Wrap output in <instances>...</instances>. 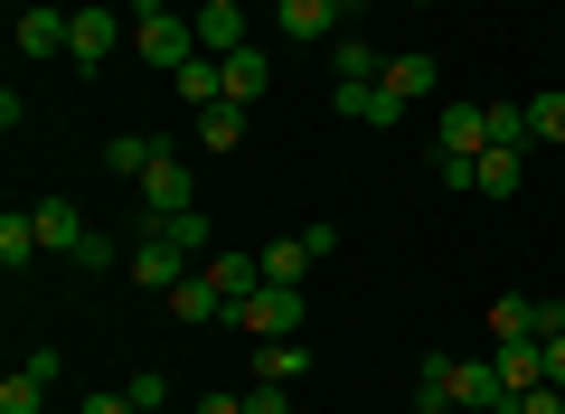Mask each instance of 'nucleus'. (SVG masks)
Masks as SVG:
<instances>
[{
	"instance_id": "1",
	"label": "nucleus",
	"mask_w": 565,
	"mask_h": 414,
	"mask_svg": "<svg viewBox=\"0 0 565 414\" xmlns=\"http://www.w3.org/2000/svg\"><path fill=\"white\" fill-rule=\"evenodd\" d=\"M132 57H151L161 76H180L189 57H207V47H199V20H180L170 0H132Z\"/></svg>"
},
{
	"instance_id": "2",
	"label": "nucleus",
	"mask_w": 565,
	"mask_h": 414,
	"mask_svg": "<svg viewBox=\"0 0 565 414\" xmlns=\"http://www.w3.org/2000/svg\"><path fill=\"white\" fill-rule=\"evenodd\" d=\"M302 311H311L302 283H255L245 301H226V320H236L245 339H302Z\"/></svg>"
},
{
	"instance_id": "3",
	"label": "nucleus",
	"mask_w": 565,
	"mask_h": 414,
	"mask_svg": "<svg viewBox=\"0 0 565 414\" xmlns=\"http://www.w3.org/2000/svg\"><path fill=\"white\" fill-rule=\"evenodd\" d=\"M180 208H199V170H189L180 151H151V170H141V226H161V217H180Z\"/></svg>"
},
{
	"instance_id": "4",
	"label": "nucleus",
	"mask_w": 565,
	"mask_h": 414,
	"mask_svg": "<svg viewBox=\"0 0 565 414\" xmlns=\"http://www.w3.org/2000/svg\"><path fill=\"white\" fill-rule=\"evenodd\" d=\"M122 274H132V283H151V293H180V283L199 274V264H189L170 236H151V226H141V236H132V255H122Z\"/></svg>"
},
{
	"instance_id": "5",
	"label": "nucleus",
	"mask_w": 565,
	"mask_h": 414,
	"mask_svg": "<svg viewBox=\"0 0 565 414\" xmlns=\"http://www.w3.org/2000/svg\"><path fill=\"white\" fill-rule=\"evenodd\" d=\"M349 10H359V0H274L282 39H302V47H330L349 29Z\"/></svg>"
},
{
	"instance_id": "6",
	"label": "nucleus",
	"mask_w": 565,
	"mask_h": 414,
	"mask_svg": "<svg viewBox=\"0 0 565 414\" xmlns=\"http://www.w3.org/2000/svg\"><path fill=\"white\" fill-rule=\"evenodd\" d=\"M29 217H39V255H66V264H76L85 245H95V226H85V208H76V198H39Z\"/></svg>"
},
{
	"instance_id": "7",
	"label": "nucleus",
	"mask_w": 565,
	"mask_h": 414,
	"mask_svg": "<svg viewBox=\"0 0 565 414\" xmlns=\"http://www.w3.org/2000/svg\"><path fill=\"white\" fill-rule=\"evenodd\" d=\"M122 39H132V10H104V0H95V10H76V39H66V57H76V66H104Z\"/></svg>"
},
{
	"instance_id": "8",
	"label": "nucleus",
	"mask_w": 565,
	"mask_h": 414,
	"mask_svg": "<svg viewBox=\"0 0 565 414\" xmlns=\"http://www.w3.org/2000/svg\"><path fill=\"white\" fill-rule=\"evenodd\" d=\"M377 85H386L396 104H434V95H444V57H415V47H396Z\"/></svg>"
},
{
	"instance_id": "9",
	"label": "nucleus",
	"mask_w": 565,
	"mask_h": 414,
	"mask_svg": "<svg viewBox=\"0 0 565 414\" xmlns=\"http://www.w3.org/2000/svg\"><path fill=\"white\" fill-rule=\"evenodd\" d=\"M452 405H471V414H509L519 395L500 386V368H490V358H452Z\"/></svg>"
},
{
	"instance_id": "10",
	"label": "nucleus",
	"mask_w": 565,
	"mask_h": 414,
	"mask_svg": "<svg viewBox=\"0 0 565 414\" xmlns=\"http://www.w3.org/2000/svg\"><path fill=\"white\" fill-rule=\"evenodd\" d=\"M189 20H199V47H207V57H236V47H255V39H245V0H199Z\"/></svg>"
},
{
	"instance_id": "11",
	"label": "nucleus",
	"mask_w": 565,
	"mask_h": 414,
	"mask_svg": "<svg viewBox=\"0 0 565 414\" xmlns=\"http://www.w3.org/2000/svg\"><path fill=\"white\" fill-rule=\"evenodd\" d=\"M330 104H340L349 123H377V132H405V114H415V104H396L386 85H330Z\"/></svg>"
},
{
	"instance_id": "12",
	"label": "nucleus",
	"mask_w": 565,
	"mask_h": 414,
	"mask_svg": "<svg viewBox=\"0 0 565 414\" xmlns=\"http://www.w3.org/2000/svg\"><path fill=\"white\" fill-rule=\"evenodd\" d=\"M321 57H330V85H377V76H386V57L359 39V29H340V39H330Z\"/></svg>"
},
{
	"instance_id": "13",
	"label": "nucleus",
	"mask_w": 565,
	"mask_h": 414,
	"mask_svg": "<svg viewBox=\"0 0 565 414\" xmlns=\"http://www.w3.org/2000/svg\"><path fill=\"white\" fill-rule=\"evenodd\" d=\"M490 368H500V386H509V395L546 386V339H500V349H490Z\"/></svg>"
},
{
	"instance_id": "14",
	"label": "nucleus",
	"mask_w": 565,
	"mask_h": 414,
	"mask_svg": "<svg viewBox=\"0 0 565 414\" xmlns=\"http://www.w3.org/2000/svg\"><path fill=\"white\" fill-rule=\"evenodd\" d=\"M527 151H471V198H519Z\"/></svg>"
},
{
	"instance_id": "15",
	"label": "nucleus",
	"mask_w": 565,
	"mask_h": 414,
	"mask_svg": "<svg viewBox=\"0 0 565 414\" xmlns=\"http://www.w3.org/2000/svg\"><path fill=\"white\" fill-rule=\"evenodd\" d=\"M66 39H76V10H20V47L29 57H66Z\"/></svg>"
},
{
	"instance_id": "16",
	"label": "nucleus",
	"mask_w": 565,
	"mask_h": 414,
	"mask_svg": "<svg viewBox=\"0 0 565 414\" xmlns=\"http://www.w3.org/2000/svg\"><path fill=\"white\" fill-rule=\"evenodd\" d=\"M434 151H490V114H481V104H444V123H434Z\"/></svg>"
},
{
	"instance_id": "17",
	"label": "nucleus",
	"mask_w": 565,
	"mask_h": 414,
	"mask_svg": "<svg viewBox=\"0 0 565 414\" xmlns=\"http://www.w3.org/2000/svg\"><path fill=\"white\" fill-rule=\"evenodd\" d=\"M199 274H207V283H217V293H226V301H245V293H255V283H264V255H236V245H217V255H207V264H199Z\"/></svg>"
},
{
	"instance_id": "18",
	"label": "nucleus",
	"mask_w": 565,
	"mask_h": 414,
	"mask_svg": "<svg viewBox=\"0 0 565 414\" xmlns=\"http://www.w3.org/2000/svg\"><path fill=\"white\" fill-rule=\"evenodd\" d=\"M151 236H170L189 264H207V255H217V226H207V208H180V217H161Z\"/></svg>"
},
{
	"instance_id": "19",
	"label": "nucleus",
	"mask_w": 565,
	"mask_h": 414,
	"mask_svg": "<svg viewBox=\"0 0 565 414\" xmlns=\"http://www.w3.org/2000/svg\"><path fill=\"white\" fill-rule=\"evenodd\" d=\"M170 320H189V330H207V320H226V293L207 274H189L180 293H170Z\"/></svg>"
},
{
	"instance_id": "20",
	"label": "nucleus",
	"mask_w": 565,
	"mask_h": 414,
	"mask_svg": "<svg viewBox=\"0 0 565 414\" xmlns=\"http://www.w3.org/2000/svg\"><path fill=\"white\" fill-rule=\"evenodd\" d=\"M170 85H180V104H189V114H207V104H226V66H217V57H189V66H180Z\"/></svg>"
},
{
	"instance_id": "21",
	"label": "nucleus",
	"mask_w": 565,
	"mask_h": 414,
	"mask_svg": "<svg viewBox=\"0 0 565 414\" xmlns=\"http://www.w3.org/2000/svg\"><path fill=\"white\" fill-rule=\"evenodd\" d=\"M151 151H161L151 132H104V170H114V179H132V189H141V170H151Z\"/></svg>"
},
{
	"instance_id": "22",
	"label": "nucleus",
	"mask_w": 565,
	"mask_h": 414,
	"mask_svg": "<svg viewBox=\"0 0 565 414\" xmlns=\"http://www.w3.org/2000/svg\"><path fill=\"white\" fill-rule=\"evenodd\" d=\"M226 66V104H255L264 85H274V57H255V47H236V57H217Z\"/></svg>"
},
{
	"instance_id": "23",
	"label": "nucleus",
	"mask_w": 565,
	"mask_h": 414,
	"mask_svg": "<svg viewBox=\"0 0 565 414\" xmlns=\"http://www.w3.org/2000/svg\"><path fill=\"white\" fill-rule=\"evenodd\" d=\"M415 414H452V358H415Z\"/></svg>"
},
{
	"instance_id": "24",
	"label": "nucleus",
	"mask_w": 565,
	"mask_h": 414,
	"mask_svg": "<svg viewBox=\"0 0 565 414\" xmlns=\"http://www.w3.org/2000/svg\"><path fill=\"white\" fill-rule=\"evenodd\" d=\"M302 368H311V349H302V339H255V376H274V386H292Z\"/></svg>"
},
{
	"instance_id": "25",
	"label": "nucleus",
	"mask_w": 565,
	"mask_h": 414,
	"mask_svg": "<svg viewBox=\"0 0 565 414\" xmlns=\"http://www.w3.org/2000/svg\"><path fill=\"white\" fill-rule=\"evenodd\" d=\"M311 264H321V255H311L302 236H274V245H264V283H311Z\"/></svg>"
},
{
	"instance_id": "26",
	"label": "nucleus",
	"mask_w": 565,
	"mask_h": 414,
	"mask_svg": "<svg viewBox=\"0 0 565 414\" xmlns=\"http://www.w3.org/2000/svg\"><path fill=\"white\" fill-rule=\"evenodd\" d=\"M490 339H537V293H500L490 301Z\"/></svg>"
},
{
	"instance_id": "27",
	"label": "nucleus",
	"mask_w": 565,
	"mask_h": 414,
	"mask_svg": "<svg viewBox=\"0 0 565 414\" xmlns=\"http://www.w3.org/2000/svg\"><path fill=\"white\" fill-rule=\"evenodd\" d=\"M490 114V151H537V132H527V104H481Z\"/></svg>"
},
{
	"instance_id": "28",
	"label": "nucleus",
	"mask_w": 565,
	"mask_h": 414,
	"mask_svg": "<svg viewBox=\"0 0 565 414\" xmlns=\"http://www.w3.org/2000/svg\"><path fill=\"white\" fill-rule=\"evenodd\" d=\"M189 132H199L207 151H236V141H245V104H207V114L189 123Z\"/></svg>"
},
{
	"instance_id": "29",
	"label": "nucleus",
	"mask_w": 565,
	"mask_h": 414,
	"mask_svg": "<svg viewBox=\"0 0 565 414\" xmlns=\"http://www.w3.org/2000/svg\"><path fill=\"white\" fill-rule=\"evenodd\" d=\"M29 255H39V217H29V208H10V217H0V264L20 274Z\"/></svg>"
},
{
	"instance_id": "30",
	"label": "nucleus",
	"mask_w": 565,
	"mask_h": 414,
	"mask_svg": "<svg viewBox=\"0 0 565 414\" xmlns=\"http://www.w3.org/2000/svg\"><path fill=\"white\" fill-rule=\"evenodd\" d=\"M0 414H47V376L29 368V358H20V376L0 386Z\"/></svg>"
},
{
	"instance_id": "31",
	"label": "nucleus",
	"mask_w": 565,
	"mask_h": 414,
	"mask_svg": "<svg viewBox=\"0 0 565 414\" xmlns=\"http://www.w3.org/2000/svg\"><path fill=\"white\" fill-rule=\"evenodd\" d=\"M527 132H537V141H565V85L527 95Z\"/></svg>"
},
{
	"instance_id": "32",
	"label": "nucleus",
	"mask_w": 565,
	"mask_h": 414,
	"mask_svg": "<svg viewBox=\"0 0 565 414\" xmlns=\"http://www.w3.org/2000/svg\"><path fill=\"white\" fill-rule=\"evenodd\" d=\"M245 414H292V395H282L274 376H245Z\"/></svg>"
},
{
	"instance_id": "33",
	"label": "nucleus",
	"mask_w": 565,
	"mask_h": 414,
	"mask_svg": "<svg viewBox=\"0 0 565 414\" xmlns=\"http://www.w3.org/2000/svg\"><path fill=\"white\" fill-rule=\"evenodd\" d=\"M122 395H132V405L151 414V405H170V376H161V368H141V376H132V386H122Z\"/></svg>"
},
{
	"instance_id": "34",
	"label": "nucleus",
	"mask_w": 565,
	"mask_h": 414,
	"mask_svg": "<svg viewBox=\"0 0 565 414\" xmlns=\"http://www.w3.org/2000/svg\"><path fill=\"white\" fill-rule=\"evenodd\" d=\"M509 414H565V386H527V395H519Z\"/></svg>"
},
{
	"instance_id": "35",
	"label": "nucleus",
	"mask_w": 565,
	"mask_h": 414,
	"mask_svg": "<svg viewBox=\"0 0 565 414\" xmlns=\"http://www.w3.org/2000/svg\"><path fill=\"white\" fill-rule=\"evenodd\" d=\"M85 414H141V405H132L122 386H95V395H85Z\"/></svg>"
},
{
	"instance_id": "36",
	"label": "nucleus",
	"mask_w": 565,
	"mask_h": 414,
	"mask_svg": "<svg viewBox=\"0 0 565 414\" xmlns=\"http://www.w3.org/2000/svg\"><path fill=\"white\" fill-rule=\"evenodd\" d=\"M537 339H565V301H537Z\"/></svg>"
},
{
	"instance_id": "37",
	"label": "nucleus",
	"mask_w": 565,
	"mask_h": 414,
	"mask_svg": "<svg viewBox=\"0 0 565 414\" xmlns=\"http://www.w3.org/2000/svg\"><path fill=\"white\" fill-rule=\"evenodd\" d=\"M546 386H565V339H546Z\"/></svg>"
},
{
	"instance_id": "38",
	"label": "nucleus",
	"mask_w": 565,
	"mask_h": 414,
	"mask_svg": "<svg viewBox=\"0 0 565 414\" xmlns=\"http://www.w3.org/2000/svg\"><path fill=\"white\" fill-rule=\"evenodd\" d=\"M199 414H245V395H199Z\"/></svg>"
},
{
	"instance_id": "39",
	"label": "nucleus",
	"mask_w": 565,
	"mask_h": 414,
	"mask_svg": "<svg viewBox=\"0 0 565 414\" xmlns=\"http://www.w3.org/2000/svg\"><path fill=\"white\" fill-rule=\"evenodd\" d=\"M556 47H565V29H556Z\"/></svg>"
}]
</instances>
